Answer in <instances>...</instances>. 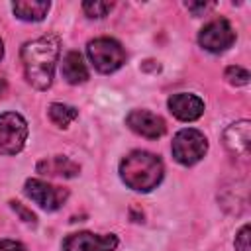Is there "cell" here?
Listing matches in <instances>:
<instances>
[{
    "mask_svg": "<svg viewBox=\"0 0 251 251\" xmlns=\"http://www.w3.org/2000/svg\"><path fill=\"white\" fill-rule=\"evenodd\" d=\"M163 163L149 151H131L120 163V176L126 186L137 192H149L163 180Z\"/></svg>",
    "mask_w": 251,
    "mask_h": 251,
    "instance_id": "obj_2",
    "label": "cell"
},
{
    "mask_svg": "<svg viewBox=\"0 0 251 251\" xmlns=\"http://www.w3.org/2000/svg\"><path fill=\"white\" fill-rule=\"evenodd\" d=\"M235 251H251L249 247V224L241 226V229L235 235Z\"/></svg>",
    "mask_w": 251,
    "mask_h": 251,
    "instance_id": "obj_18",
    "label": "cell"
},
{
    "mask_svg": "<svg viewBox=\"0 0 251 251\" xmlns=\"http://www.w3.org/2000/svg\"><path fill=\"white\" fill-rule=\"evenodd\" d=\"M0 251H25V247L14 239H0Z\"/></svg>",
    "mask_w": 251,
    "mask_h": 251,
    "instance_id": "obj_20",
    "label": "cell"
},
{
    "mask_svg": "<svg viewBox=\"0 0 251 251\" xmlns=\"http://www.w3.org/2000/svg\"><path fill=\"white\" fill-rule=\"evenodd\" d=\"M10 206H12V210H14V212H18V214H20V218H22L25 224H31V226H35V222H37V220H35V214H33L31 210L24 208V206H22V202H16V200H12V202H10Z\"/></svg>",
    "mask_w": 251,
    "mask_h": 251,
    "instance_id": "obj_19",
    "label": "cell"
},
{
    "mask_svg": "<svg viewBox=\"0 0 251 251\" xmlns=\"http://www.w3.org/2000/svg\"><path fill=\"white\" fill-rule=\"evenodd\" d=\"M6 90H8V84H6V80L0 76V98L6 94Z\"/></svg>",
    "mask_w": 251,
    "mask_h": 251,
    "instance_id": "obj_22",
    "label": "cell"
},
{
    "mask_svg": "<svg viewBox=\"0 0 251 251\" xmlns=\"http://www.w3.org/2000/svg\"><path fill=\"white\" fill-rule=\"evenodd\" d=\"M167 104L171 114L182 122H194L204 114V102L196 94L178 92V94H173Z\"/></svg>",
    "mask_w": 251,
    "mask_h": 251,
    "instance_id": "obj_11",
    "label": "cell"
},
{
    "mask_svg": "<svg viewBox=\"0 0 251 251\" xmlns=\"http://www.w3.org/2000/svg\"><path fill=\"white\" fill-rule=\"evenodd\" d=\"M224 76H226V80H227L231 86H245V84L249 82V78H251L249 71L243 69V67H237V65L227 67L226 73H224Z\"/></svg>",
    "mask_w": 251,
    "mask_h": 251,
    "instance_id": "obj_16",
    "label": "cell"
},
{
    "mask_svg": "<svg viewBox=\"0 0 251 251\" xmlns=\"http://www.w3.org/2000/svg\"><path fill=\"white\" fill-rule=\"evenodd\" d=\"M27 141V122L18 112L0 114V155H16Z\"/></svg>",
    "mask_w": 251,
    "mask_h": 251,
    "instance_id": "obj_5",
    "label": "cell"
},
{
    "mask_svg": "<svg viewBox=\"0 0 251 251\" xmlns=\"http://www.w3.org/2000/svg\"><path fill=\"white\" fill-rule=\"evenodd\" d=\"M126 124L131 131H135L137 135H143L147 139H157L167 129L165 120L149 110H131L126 118Z\"/></svg>",
    "mask_w": 251,
    "mask_h": 251,
    "instance_id": "obj_9",
    "label": "cell"
},
{
    "mask_svg": "<svg viewBox=\"0 0 251 251\" xmlns=\"http://www.w3.org/2000/svg\"><path fill=\"white\" fill-rule=\"evenodd\" d=\"M118 247V237L114 233H92L78 231L63 239V251H114Z\"/></svg>",
    "mask_w": 251,
    "mask_h": 251,
    "instance_id": "obj_8",
    "label": "cell"
},
{
    "mask_svg": "<svg viewBox=\"0 0 251 251\" xmlns=\"http://www.w3.org/2000/svg\"><path fill=\"white\" fill-rule=\"evenodd\" d=\"M49 8H51V4L45 0H18L12 4L16 18H20L24 22H41L47 16Z\"/></svg>",
    "mask_w": 251,
    "mask_h": 251,
    "instance_id": "obj_14",
    "label": "cell"
},
{
    "mask_svg": "<svg viewBox=\"0 0 251 251\" xmlns=\"http://www.w3.org/2000/svg\"><path fill=\"white\" fill-rule=\"evenodd\" d=\"M2 57H4V43H2V39H0V61H2Z\"/></svg>",
    "mask_w": 251,
    "mask_h": 251,
    "instance_id": "obj_23",
    "label": "cell"
},
{
    "mask_svg": "<svg viewBox=\"0 0 251 251\" xmlns=\"http://www.w3.org/2000/svg\"><path fill=\"white\" fill-rule=\"evenodd\" d=\"M24 192L27 198H31L39 208L47 210V212H55L59 210L67 198H69V190L61 188V186H53L45 180L39 178H27L24 184Z\"/></svg>",
    "mask_w": 251,
    "mask_h": 251,
    "instance_id": "obj_6",
    "label": "cell"
},
{
    "mask_svg": "<svg viewBox=\"0 0 251 251\" xmlns=\"http://www.w3.org/2000/svg\"><path fill=\"white\" fill-rule=\"evenodd\" d=\"M61 73L69 84H82L88 80V69H86V63L82 61V55L78 51H69L63 57Z\"/></svg>",
    "mask_w": 251,
    "mask_h": 251,
    "instance_id": "obj_13",
    "label": "cell"
},
{
    "mask_svg": "<svg viewBox=\"0 0 251 251\" xmlns=\"http://www.w3.org/2000/svg\"><path fill=\"white\" fill-rule=\"evenodd\" d=\"M233 41H235V31L226 18L212 20L198 33L200 47L210 53H222V51L229 49L233 45Z\"/></svg>",
    "mask_w": 251,
    "mask_h": 251,
    "instance_id": "obj_7",
    "label": "cell"
},
{
    "mask_svg": "<svg viewBox=\"0 0 251 251\" xmlns=\"http://www.w3.org/2000/svg\"><path fill=\"white\" fill-rule=\"evenodd\" d=\"M186 8L194 14V16H200V14H204V12H208L210 8H214V4H206V2H200V4H194V2H188L186 4Z\"/></svg>",
    "mask_w": 251,
    "mask_h": 251,
    "instance_id": "obj_21",
    "label": "cell"
},
{
    "mask_svg": "<svg viewBox=\"0 0 251 251\" xmlns=\"http://www.w3.org/2000/svg\"><path fill=\"white\" fill-rule=\"evenodd\" d=\"M224 147L237 157H247L251 151V124L249 120H239L226 127Z\"/></svg>",
    "mask_w": 251,
    "mask_h": 251,
    "instance_id": "obj_10",
    "label": "cell"
},
{
    "mask_svg": "<svg viewBox=\"0 0 251 251\" xmlns=\"http://www.w3.org/2000/svg\"><path fill=\"white\" fill-rule=\"evenodd\" d=\"M112 8H114V2H102V0L82 2V10L88 18H104Z\"/></svg>",
    "mask_w": 251,
    "mask_h": 251,
    "instance_id": "obj_17",
    "label": "cell"
},
{
    "mask_svg": "<svg viewBox=\"0 0 251 251\" xmlns=\"http://www.w3.org/2000/svg\"><path fill=\"white\" fill-rule=\"evenodd\" d=\"M37 173L41 175H51V176H65V178H73L80 173V167L71 161L65 155H53L47 159H41L37 163Z\"/></svg>",
    "mask_w": 251,
    "mask_h": 251,
    "instance_id": "obj_12",
    "label": "cell"
},
{
    "mask_svg": "<svg viewBox=\"0 0 251 251\" xmlns=\"http://www.w3.org/2000/svg\"><path fill=\"white\" fill-rule=\"evenodd\" d=\"M171 151H173V157L176 163L190 167V165H196L206 155L208 141L202 131H198L194 127H184L173 137Z\"/></svg>",
    "mask_w": 251,
    "mask_h": 251,
    "instance_id": "obj_4",
    "label": "cell"
},
{
    "mask_svg": "<svg viewBox=\"0 0 251 251\" xmlns=\"http://www.w3.org/2000/svg\"><path fill=\"white\" fill-rule=\"evenodd\" d=\"M47 114H49V120L59 126V127H67L73 120L78 118V110L75 106H69V104H59V102H53L49 108H47Z\"/></svg>",
    "mask_w": 251,
    "mask_h": 251,
    "instance_id": "obj_15",
    "label": "cell"
},
{
    "mask_svg": "<svg viewBox=\"0 0 251 251\" xmlns=\"http://www.w3.org/2000/svg\"><path fill=\"white\" fill-rule=\"evenodd\" d=\"M59 51H61V41L55 33H47L33 41L24 43L22 47L24 73L33 88L47 90L51 86Z\"/></svg>",
    "mask_w": 251,
    "mask_h": 251,
    "instance_id": "obj_1",
    "label": "cell"
},
{
    "mask_svg": "<svg viewBox=\"0 0 251 251\" xmlns=\"http://www.w3.org/2000/svg\"><path fill=\"white\" fill-rule=\"evenodd\" d=\"M86 53H88V59L94 65V69L104 75L118 71L126 63V51H124L122 43L112 37H96V39L88 41Z\"/></svg>",
    "mask_w": 251,
    "mask_h": 251,
    "instance_id": "obj_3",
    "label": "cell"
}]
</instances>
